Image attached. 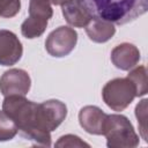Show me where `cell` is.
<instances>
[{
  "mask_svg": "<svg viewBox=\"0 0 148 148\" xmlns=\"http://www.w3.org/2000/svg\"><path fill=\"white\" fill-rule=\"evenodd\" d=\"M18 133L15 121L3 111H0V141H9Z\"/></svg>",
  "mask_w": 148,
  "mask_h": 148,
  "instance_id": "cell-15",
  "label": "cell"
},
{
  "mask_svg": "<svg viewBox=\"0 0 148 148\" xmlns=\"http://www.w3.org/2000/svg\"><path fill=\"white\" fill-rule=\"evenodd\" d=\"M2 110L15 121L20 134L24 139L37 146H51V132L44 130L39 123L38 103L21 95H12L5 97Z\"/></svg>",
  "mask_w": 148,
  "mask_h": 148,
  "instance_id": "cell-1",
  "label": "cell"
},
{
  "mask_svg": "<svg viewBox=\"0 0 148 148\" xmlns=\"http://www.w3.org/2000/svg\"><path fill=\"white\" fill-rule=\"evenodd\" d=\"M103 135L109 148H135L140 141L130 119L117 113L106 116Z\"/></svg>",
  "mask_w": 148,
  "mask_h": 148,
  "instance_id": "cell-3",
  "label": "cell"
},
{
  "mask_svg": "<svg viewBox=\"0 0 148 148\" xmlns=\"http://www.w3.org/2000/svg\"><path fill=\"white\" fill-rule=\"evenodd\" d=\"M31 87V79L27 71L21 68H10L0 77V92L6 96H25Z\"/></svg>",
  "mask_w": 148,
  "mask_h": 148,
  "instance_id": "cell-7",
  "label": "cell"
},
{
  "mask_svg": "<svg viewBox=\"0 0 148 148\" xmlns=\"http://www.w3.org/2000/svg\"><path fill=\"white\" fill-rule=\"evenodd\" d=\"M23 46L18 37L9 30L0 29V65L13 66L22 58Z\"/></svg>",
  "mask_w": 148,
  "mask_h": 148,
  "instance_id": "cell-9",
  "label": "cell"
},
{
  "mask_svg": "<svg viewBox=\"0 0 148 148\" xmlns=\"http://www.w3.org/2000/svg\"><path fill=\"white\" fill-rule=\"evenodd\" d=\"M84 28L89 39L95 43H105L110 40L116 34L114 24L99 17H91Z\"/></svg>",
  "mask_w": 148,
  "mask_h": 148,
  "instance_id": "cell-13",
  "label": "cell"
},
{
  "mask_svg": "<svg viewBox=\"0 0 148 148\" xmlns=\"http://www.w3.org/2000/svg\"><path fill=\"white\" fill-rule=\"evenodd\" d=\"M77 43V32L67 25H60L51 31L45 40L46 52L54 58L68 56Z\"/></svg>",
  "mask_w": 148,
  "mask_h": 148,
  "instance_id": "cell-6",
  "label": "cell"
},
{
  "mask_svg": "<svg viewBox=\"0 0 148 148\" xmlns=\"http://www.w3.org/2000/svg\"><path fill=\"white\" fill-rule=\"evenodd\" d=\"M56 147H89V145L82 141L77 135L66 134L59 138L56 142Z\"/></svg>",
  "mask_w": 148,
  "mask_h": 148,
  "instance_id": "cell-18",
  "label": "cell"
},
{
  "mask_svg": "<svg viewBox=\"0 0 148 148\" xmlns=\"http://www.w3.org/2000/svg\"><path fill=\"white\" fill-rule=\"evenodd\" d=\"M60 6L66 22L72 27L84 28L91 20V15L86 10L80 0H65Z\"/></svg>",
  "mask_w": 148,
  "mask_h": 148,
  "instance_id": "cell-12",
  "label": "cell"
},
{
  "mask_svg": "<svg viewBox=\"0 0 148 148\" xmlns=\"http://www.w3.org/2000/svg\"><path fill=\"white\" fill-rule=\"evenodd\" d=\"M38 116L42 127L52 132L65 120L67 106L59 99H49L38 104Z\"/></svg>",
  "mask_w": 148,
  "mask_h": 148,
  "instance_id": "cell-8",
  "label": "cell"
},
{
  "mask_svg": "<svg viewBox=\"0 0 148 148\" xmlns=\"http://www.w3.org/2000/svg\"><path fill=\"white\" fill-rule=\"evenodd\" d=\"M91 17H99L113 24L134 21L148 10V0H80Z\"/></svg>",
  "mask_w": 148,
  "mask_h": 148,
  "instance_id": "cell-2",
  "label": "cell"
},
{
  "mask_svg": "<svg viewBox=\"0 0 148 148\" xmlns=\"http://www.w3.org/2000/svg\"><path fill=\"white\" fill-rule=\"evenodd\" d=\"M111 61L120 71H130L135 67L141 58L139 49L131 43H121L111 51Z\"/></svg>",
  "mask_w": 148,
  "mask_h": 148,
  "instance_id": "cell-11",
  "label": "cell"
},
{
  "mask_svg": "<svg viewBox=\"0 0 148 148\" xmlns=\"http://www.w3.org/2000/svg\"><path fill=\"white\" fill-rule=\"evenodd\" d=\"M127 77L133 82L135 88V96L141 97L147 94L148 91V83H147V69L145 66L133 67L132 71L127 74Z\"/></svg>",
  "mask_w": 148,
  "mask_h": 148,
  "instance_id": "cell-14",
  "label": "cell"
},
{
  "mask_svg": "<svg viewBox=\"0 0 148 148\" xmlns=\"http://www.w3.org/2000/svg\"><path fill=\"white\" fill-rule=\"evenodd\" d=\"M21 9V0H0V17H14Z\"/></svg>",
  "mask_w": 148,
  "mask_h": 148,
  "instance_id": "cell-17",
  "label": "cell"
},
{
  "mask_svg": "<svg viewBox=\"0 0 148 148\" xmlns=\"http://www.w3.org/2000/svg\"><path fill=\"white\" fill-rule=\"evenodd\" d=\"M135 88L128 77H116L102 89L104 103L113 111H124L135 98Z\"/></svg>",
  "mask_w": 148,
  "mask_h": 148,
  "instance_id": "cell-5",
  "label": "cell"
},
{
  "mask_svg": "<svg viewBox=\"0 0 148 148\" xmlns=\"http://www.w3.org/2000/svg\"><path fill=\"white\" fill-rule=\"evenodd\" d=\"M53 15L50 0H30L29 16L21 24V34L28 39L40 37Z\"/></svg>",
  "mask_w": 148,
  "mask_h": 148,
  "instance_id": "cell-4",
  "label": "cell"
},
{
  "mask_svg": "<svg viewBox=\"0 0 148 148\" xmlns=\"http://www.w3.org/2000/svg\"><path fill=\"white\" fill-rule=\"evenodd\" d=\"M106 116L108 114L103 112L98 106L86 105L79 112V123L87 133L94 135H103Z\"/></svg>",
  "mask_w": 148,
  "mask_h": 148,
  "instance_id": "cell-10",
  "label": "cell"
},
{
  "mask_svg": "<svg viewBox=\"0 0 148 148\" xmlns=\"http://www.w3.org/2000/svg\"><path fill=\"white\" fill-rule=\"evenodd\" d=\"M65 0H50V2L52 3V5H54V6H58V5H61L62 2H64Z\"/></svg>",
  "mask_w": 148,
  "mask_h": 148,
  "instance_id": "cell-19",
  "label": "cell"
},
{
  "mask_svg": "<svg viewBox=\"0 0 148 148\" xmlns=\"http://www.w3.org/2000/svg\"><path fill=\"white\" fill-rule=\"evenodd\" d=\"M147 99H142L139 104H136L135 106V117L138 119V124H139V128L141 132V136L142 139L147 142Z\"/></svg>",
  "mask_w": 148,
  "mask_h": 148,
  "instance_id": "cell-16",
  "label": "cell"
}]
</instances>
